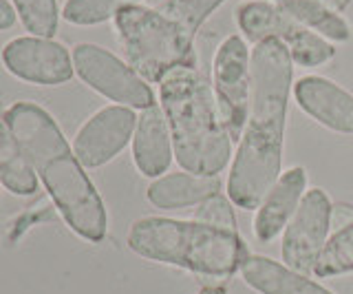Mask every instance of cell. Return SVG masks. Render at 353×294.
Instances as JSON below:
<instances>
[{"mask_svg": "<svg viewBox=\"0 0 353 294\" xmlns=\"http://www.w3.org/2000/svg\"><path fill=\"white\" fill-rule=\"evenodd\" d=\"M294 67L287 47L276 38L261 40L252 51V93L248 122L228 179V197L243 210L259 208L281 177Z\"/></svg>", "mask_w": 353, "mask_h": 294, "instance_id": "cell-1", "label": "cell"}, {"mask_svg": "<svg viewBox=\"0 0 353 294\" xmlns=\"http://www.w3.org/2000/svg\"><path fill=\"white\" fill-rule=\"evenodd\" d=\"M3 119L66 226L86 242H102L108 228L104 202L55 119L33 102L11 104Z\"/></svg>", "mask_w": 353, "mask_h": 294, "instance_id": "cell-2", "label": "cell"}, {"mask_svg": "<svg viewBox=\"0 0 353 294\" xmlns=\"http://www.w3.org/2000/svg\"><path fill=\"white\" fill-rule=\"evenodd\" d=\"M159 97L179 166L192 175L219 177L230 164L232 137L212 84L196 69H174L159 82Z\"/></svg>", "mask_w": 353, "mask_h": 294, "instance_id": "cell-3", "label": "cell"}, {"mask_svg": "<svg viewBox=\"0 0 353 294\" xmlns=\"http://www.w3.org/2000/svg\"><path fill=\"white\" fill-rule=\"evenodd\" d=\"M128 248L135 255L208 277L241 272L250 250L239 233L201 222L143 217L130 226Z\"/></svg>", "mask_w": 353, "mask_h": 294, "instance_id": "cell-4", "label": "cell"}, {"mask_svg": "<svg viewBox=\"0 0 353 294\" xmlns=\"http://www.w3.org/2000/svg\"><path fill=\"white\" fill-rule=\"evenodd\" d=\"M113 20L130 67L146 82H161L174 69H196L194 36L159 9L126 5Z\"/></svg>", "mask_w": 353, "mask_h": 294, "instance_id": "cell-5", "label": "cell"}, {"mask_svg": "<svg viewBox=\"0 0 353 294\" xmlns=\"http://www.w3.org/2000/svg\"><path fill=\"white\" fill-rule=\"evenodd\" d=\"M236 23L248 40L259 42L265 38H276L290 51V56L301 67H318L336 56V49L329 42L283 14L276 5L263 0H250L236 12Z\"/></svg>", "mask_w": 353, "mask_h": 294, "instance_id": "cell-6", "label": "cell"}, {"mask_svg": "<svg viewBox=\"0 0 353 294\" xmlns=\"http://www.w3.org/2000/svg\"><path fill=\"white\" fill-rule=\"evenodd\" d=\"M73 69L91 89L119 102V106L143 111L154 104L152 89L135 69L91 42H82L73 49Z\"/></svg>", "mask_w": 353, "mask_h": 294, "instance_id": "cell-7", "label": "cell"}, {"mask_svg": "<svg viewBox=\"0 0 353 294\" xmlns=\"http://www.w3.org/2000/svg\"><path fill=\"white\" fill-rule=\"evenodd\" d=\"M212 89L216 106L232 139H241L248 122L252 93V64L245 40L228 36L214 56Z\"/></svg>", "mask_w": 353, "mask_h": 294, "instance_id": "cell-8", "label": "cell"}, {"mask_svg": "<svg viewBox=\"0 0 353 294\" xmlns=\"http://www.w3.org/2000/svg\"><path fill=\"white\" fill-rule=\"evenodd\" d=\"M331 210L334 206L323 188H312L305 193L283 237L281 253L287 268L307 277L314 275L331 231Z\"/></svg>", "mask_w": 353, "mask_h": 294, "instance_id": "cell-9", "label": "cell"}, {"mask_svg": "<svg viewBox=\"0 0 353 294\" xmlns=\"http://www.w3.org/2000/svg\"><path fill=\"white\" fill-rule=\"evenodd\" d=\"M5 69L18 80L58 86L73 78V60L64 45L51 38H14L3 47Z\"/></svg>", "mask_w": 353, "mask_h": 294, "instance_id": "cell-10", "label": "cell"}, {"mask_svg": "<svg viewBox=\"0 0 353 294\" xmlns=\"http://www.w3.org/2000/svg\"><path fill=\"white\" fill-rule=\"evenodd\" d=\"M137 115L128 106H106L82 124L73 139V153L84 168H99L119 155L132 130Z\"/></svg>", "mask_w": 353, "mask_h": 294, "instance_id": "cell-11", "label": "cell"}, {"mask_svg": "<svg viewBox=\"0 0 353 294\" xmlns=\"http://www.w3.org/2000/svg\"><path fill=\"white\" fill-rule=\"evenodd\" d=\"M294 97L316 122L336 133H353V95L336 82L307 75L294 84Z\"/></svg>", "mask_w": 353, "mask_h": 294, "instance_id": "cell-12", "label": "cell"}, {"mask_svg": "<svg viewBox=\"0 0 353 294\" xmlns=\"http://www.w3.org/2000/svg\"><path fill=\"white\" fill-rule=\"evenodd\" d=\"M305 186H307V173L301 166L283 173L276 179L272 190L261 202L256 222H254V233H256V239L261 244H270L292 222L296 208L301 206L305 197Z\"/></svg>", "mask_w": 353, "mask_h": 294, "instance_id": "cell-13", "label": "cell"}, {"mask_svg": "<svg viewBox=\"0 0 353 294\" xmlns=\"http://www.w3.org/2000/svg\"><path fill=\"white\" fill-rule=\"evenodd\" d=\"M172 139L163 108L152 104L137 117L132 137V159L143 177H159L172 164Z\"/></svg>", "mask_w": 353, "mask_h": 294, "instance_id": "cell-14", "label": "cell"}, {"mask_svg": "<svg viewBox=\"0 0 353 294\" xmlns=\"http://www.w3.org/2000/svg\"><path fill=\"white\" fill-rule=\"evenodd\" d=\"M241 277L252 290L261 294H334L307 275L261 255L248 257L241 266Z\"/></svg>", "mask_w": 353, "mask_h": 294, "instance_id": "cell-15", "label": "cell"}, {"mask_svg": "<svg viewBox=\"0 0 353 294\" xmlns=\"http://www.w3.org/2000/svg\"><path fill=\"white\" fill-rule=\"evenodd\" d=\"M221 193V179L219 177H201L192 175V173H172L154 179L146 197L152 206L163 210H176L185 208V206H199L208 197Z\"/></svg>", "mask_w": 353, "mask_h": 294, "instance_id": "cell-16", "label": "cell"}, {"mask_svg": "<svg viewBox=\"0 0 353 294\" xmlns=\"http://www.w3.org/2000/svg\"><path fill=\"white\" fill-rule=\"evenodd\" d=\"M276 7L323 38L336 42H347L351 38L349 23L338 12L329 9L323 0H281Z\"/></svg>", "mask_w": 353, "mask_h": 294, "instance_id": "cell-17", "label": "cell"}, {"mask_svg": "<svg viewBox=\"0 0 353 294\" xmlns=\"http://www.w3.org/2000/svg\"><path fill=\"white\" fill-rule=\"evenodd\" d=\"M0 184L9 193L22 195V197L33 195L38 188V175L20 150L5 119H0Z\"/></svg>", "mask_w": 353, "mask_h": 294, "instance_id": "cell-18", "label": "cell"}, {"mask_svg": "<svg viewBox=\"0 0 353 294\" xmlns=\"http://www.w3.org/2000/svg\"><path fill=\"white\" fill-rule=\"evenodd\" d=\"M347 272H353V222L331 235L318 259L314 275L320 279H331L347 275Z\"/></svg>", "mask_w": 353, "mask_h": 294, "instance_id": "cell-19", "label": "cell"}, {"mask_svg": "<svg viewBox=\"0 0 353 294\" xmlns=\"http://www.w3.org/2000/svg\"><path fill=\"white\" fill-rule=\"evenodd\" d=\"M141 0H66L62 7L64 20L71 25L91 27L115 18V14L126 5H139Z\"/></svg>", "mask_w": 353, "mask_h": 294, "instance_id": "cell-20", "label": "cell"}, {"mask_svg": "<svg viewBox=\"0 0 353 294\" xmlns=\"http://www.w3.org/2000/svg\"><path fill=\"white\" fill-rule=\"evenodd\" d=\"M20 23L31 36L53 38L58 31V3L55 0H14Z\"/></svg>", "mask_w": 353, "mask_h": 294, "instance_id": "cell-21", "label": "cell"}, {"mask_svg": "<svg viewBox=\"0 0 353 294\" xmlns=\"http://www.w3.org/2000/svg\"><path fill=\"white\" fill-rule=\"evenodd\" d=\"M221 3H223V0H165V3L159 5V12L194 36L199 27L205 23V18L212 14Z\"/></svg>", "mask_w": 353, "mask_h": 294, "instance_id": "cell-22", "label": "cell"}, {"mask_svg": "<svg viewBox=\"0 0 353 294\" xmlns=\"http://www.w3.org/2000/svg\"><path fill=\"white\" fill-rule=\"evenodd\" d=\"M194 222H201V224H208V226L223 228V231L239 233L236 215H234V208H232V202H230V197H223L221 193L212 195V197H208L205 202H201L196 206Z\"/></svg>", "mask_w": 353, "mask_h": 294, "instance_id": "cell-23", "label": "cell"}, {"mask_svg": "<svg viewBox=\"0 0 353 294\" xmlns=\"http://www.w3.org/2000/svg\"><path fill=\"white\" fill-rule=\"evenodd\" d=\"M351 222H353V210L349 206H334V210H331V228H336V233L349 226Z\"/></svg>", "mask_w": 353, "mask_h": 294, "instance_id": "cell-24", "label": "cell"}, {"mask_svg": "<svg viewBox=\"0 0 353 294\" xmlns=\"http://www.w3.org/2000/svg\"><path fill=\"white\" fill-rule=\"evenodd\" d=\"M16 23V9L7 0H0V31L11 29Z\"/></svg>", "mask_w": 353, "mask_h": 294, "instance_id": "cell-25", "label": "cell"}, {"mask_svg": "<svg viewBox=\"0 0 353 294\" xmlns=\"http://www.w3.org/2000/svg\"><path fill=\"white\" fill-rule=\"evenodd\" d=\"M323 3H325L329 9H334V12H338V14H340L342 9H345V7L351 3V0H323Z\"/></svg>", "mask_w": 353, "mask_h": 294, "instance_id": "cell-26", "label": "cell"}, {"mask_svg": "<svg viewBox=\"0 0 353 294\" xmlns=\"http://www.w3.org/2000/svg\"><path fill=\"white\" fill-rule=\"evenodd\" d=\"M196 294H228L223 288H216V286H208V288H201Z\"/></svg>", "mask_w": 353, "mask_h": 294, "instance_id": "cell-27", "label": "cell"}, {"mask_svg": "<svg viewBox=\"0 0 353 294\" xmlns=\"http://www.w3.org/2000/svg\"><path fill=\"white\" fill-rule=\"evenodd\" d=\"M263 3H268V0H263ZM279 3H281V0H279Z\"/></svg>", "mask_w": 353, "mask_h": 294, "instance_id": "cell-28", "label": "cell"}]
</instances>
